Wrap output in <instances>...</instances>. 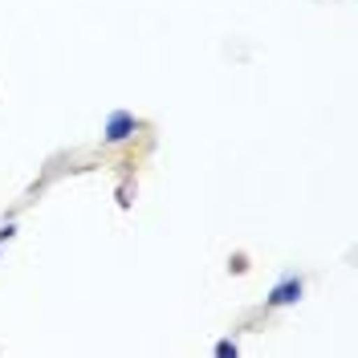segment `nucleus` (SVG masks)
<instances>
[{
    "label": "nucleus",
    "instance_id": "obj_1",
    "mask_svg": "<svg viewBox=\"0 0 358 358\" xmlns=\"http://www.w3.org/2000/svg\"><path fill=\"white\" fill-rule=\"evenodd\" d=\"M134 131H138V118L127 114V110H118L110 122H106V143H122V138H131Z\"/></svg>",
    "mask_w": 358,
    "mask_h": 358
},
{
    "label": "nucleus",
    "instance_id": "obj_2",
    "mask_svg": "<svg viewBox=\"0 0 358 358\" xmlns=\"http://www.w3.org/2000/svg\"><path fill=\"white\" fill-rule=\"evenodd\" d=\"M297 297H301V281L289 277V281H281L277 289L268 293V306H289V301H297Z\"/></svg>",
    "mask_w": 358,
    "mask_h": 358
},
{
    "label": "nucleus",
    "instance_id": "obj_3",
    "mask_svg": "<svg viewBox=\"0 0 358 358\" xmlns=\"http://www.w3.org/2000/svg\"><path fill=\"white\" fill-rule=\"evenodd\" d=\"M216 355H220V358H228V355H236V342H220V346H216Z\"/></svg>",
    "mask_w": 358,
    "mask_h": 358
}]
</instances>
